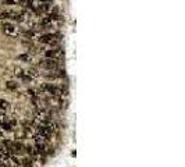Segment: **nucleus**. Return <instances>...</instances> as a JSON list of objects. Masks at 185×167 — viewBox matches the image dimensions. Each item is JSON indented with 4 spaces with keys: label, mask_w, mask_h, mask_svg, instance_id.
Masks as SVG:
<instances>
[{
    "label": "nucleus",
    "mask_w": 185,
    "mask_h": 167,
    "mask_svg": "<svg viewBox=\"0 0 185 167\" xmlns=\"http://www.w3.org/2000/svg\"><path fill=\"white\" fill-rule=\"evenodd\" d=\"M63 55H64V52L61 47H52V49H49V50L45 52L46 59H60Z\"/></svg>",
    "instance_id": "20e7f679"
},
{
    "label": "nucleus",
    "mask_w": 185,
    "mask_h": 167,
    "mask_svg": "<svg viewBox=\"0 0 185 167\" xmlns=\"http://www.w3.org/2000/svg\"><path fill=\"white\" fill-rule=\"evenodd\" d=\"M25 74V71L22 70V68H20V67H15L14 68V75L18 77V78H22V75Z\"/></svg>",
    "instance_id": "9b49d317"
},
{
    "label": "nucleus",
    "mask_w": 185,
    "mask_h": 167,
    "mask_svg": "<svg viewBox=\"0 0 185 167\" xmlns=\"http://www.w3.org/2000/svg\"><path fill=\"white\" fill-rule=\"evenodd\" d=\"M32 163H33V161H32V159H31V158H27V159H24V160L21 161V164L24 167H32Z\"/></svg>",
    "instance_id": "4468645a"
},
{
    "label": "nucleus",
    "mask_w": 185,
    "mask_h": 167,
    "mask_svg": "<svg viewBox=\"0 0 185 167\" xmlns=\"http://www.w3.org/2000/svg\"><path fill=\"white\" fill-rule=\"evenodd\" d=\"M0 27H2V31H3V33H4V35H7V36L17 38V36L20 35L18 28L15 27L13 22H10V21H3L2 24H0Z\"/></svg>",
    "instance_id": "f257e3e1"
},
{
    "label": "nucleus",
    "mask_w": 185,
    "mask_h": 167,
    "mask_svg": "<svg viewBox=\"0 0 185 167\" xmlns=\"http://www.w3.org/2000/svg\"><path fill=\"white\" fill-rule=\"evenodd\" d=\"M59 39H60L59 33H43V35H39V38H38V40L40 43H46V45L50 46H57Z\"/></svg>",
    "instance_id": "f03ea898"
},
{
    "label": "nucleus",
    "mask_w": 185,
    "mask_h": 167,
    "mask_svg": "<svg viewBox=\"0 0 185 167\" xmlns=\"http://www.w3.org/2000/svg\"><path fill=\"white\" fill-rule=\"evenodd\" d=\"M2 3L4 6H15V4L20 3V0H2Z\"/></svg>",
    "instance_id": "f8f14e48"
},
{
    "label": "nucleus",
    "mask_w": 185,
    "mask_h": 167,
    "mask_svg": "<svg viewBox=\"0 0 185 167\" xmlns=\"http://www.w3.org/2000/svg\"><path fill=\"white\" fill-rule=\"evenodd\" d=\"M40 3H52L53 0H39Z\"/></svg>",
    "instance_id": "dca6fc26"
},
{
    "label": "nucleus",
    "mask_w": 185,
    "mask_h": 167,
    "mask_svg": "<svg viewBox=\"0 0 185 167\" xmlns=\"http://www.w3.org/2000/svg\"><path fill=\"white\" fill-rule=\"evenodd\" d=\"M40 33L38 32V31L35 29H27V31H22V36L25 38V39H29V40H33V39H38L39 38Z\"/></svg>",
    "instance_id": "39448f33"
},
{
    "label": "nucleus",
    "mask_w": 185,
    "mask_h": 167,
    "mask_svg": "<svg viewBox=\"0 0 185 167\" xmlns=\"http://www.w3.org/2000/svg\"><path fill=\"white\" fill-rule=\"evenodd\" d=\"M9 107H10V103L7 102V100L0 99V109H2V110H7Z\"/></svg>",
    "instance_id": "ddd939ff"
},
{
    "label": "nucleus",
    "mask_w": 185,
    "mask_h": 167,
    "mask_svg": "<svg viewBox=\"0 0 185 167\" xmlns=\"http://www.w3.org/2000/svg\"><path fill=\"white\" fill-rule=\"evenodd\" d=\"M7 116L6 114H3V113H0V124H3V123H6L7 121Z\"/></svg>",
    "instance_id": "2eb2a0df"
},
{
    "label": "nucleus",
    "mask_w": 185,
    "mask_h": 167,
    "mask_svg": "<svg viewBox=\"0 0 185 167\" xmlns=\"http://www.w3.org/2000/svg\"><path fill=\"white\" fill-rule=\"evenodd\" d=\"M39 67L46 71H53L59 68V60L57 59H45L39 63Z\"/></svg>",
    "instance_id": "7ed1b4c3"
},
{
    "label": "nucleus",
    "mask_w": 185,
    "mask_h": 167,
    "mask_svg": "<svg viewBox=\"0 0 185 167\" xmlns=\"http://www.w3.org/2000/svg\"><path fill=\"white\" fill-rule=\"evenodd\" d=\"M6 88L10 89V91H15V89L18 88V84L14 82V81H7L6 82Z\"/></svg>",
    "instance_id": "1a4fd4ad"
},
{
    "label": "nucleus",
    "mask_w": 185,
    "mask_h": 167,
    "mask_svg": "<svg viewBox=\"0 0 185 167\" xmlns=\"http://www.w3.org/2000/svg\"><path fill=\"white\" fill-rule=\"evenodd\" d=\"M20 4H21L24 9H33V0H20Z\"/></svg>",
    "instance_id": "0eeeda50"
},
{
    "label": "nucleus",
    "mask_w": 185,
    "mask_h": 167,
    "mask_svg": "<svg viewBox=\"0 0 185 167\" xmlns=\"http://www.w3.org/2000/svg\"><path fill=\"white\" fill-rule=\"evenodd\" d=\"M18 60H20V61H25V63H31V61H32V56H31L29 53L20 55V56H18Z\"/></svg>",
    "instance_id": "6e6552de"
},
{
    "label": "nucleus",
    "mask_w": 185,
    "mask_h": 167,
    "mask_svg": "<svg viewBox=\"0 0 185 167\" xmlns=\"http://www.w3.org/2000/svg\"><path fill=\"white\" fill-rule=\"evenodd\" d=\"M27 74L31 77V78H38V77H39V73H38V70H36V68H33V67L27 71Z\"/></svg>",
    "instance_id": "9d476101"
},
{
    "label": "nucleus",
    "mask_w": 185,
    "mask_h": 167,
    "mask_svg": "<svg viewBox=\"0 0 185 167\" xmlns=\"http://www.w3.org/2000/svg\"><path fill=\"white\" fill-rule=\"evenodd\" d=\"M47 139L49 138L45 137V135H42V134H35V142L36 143H46Z\"/></svg>",
    "instance_id": "423d86ee"
},
{
    "label": "nucleus",
    "mask_w": 185,
    "mask_h": 167,
    "mask_svg": "<svg viewBox=\"0 0 185 167\" xmlns=\"http://www.w3.org/2000/svg\"><path fill=\"white\" fill-rule=\"evenodd\" d=\"M0 4H2V0H0Z\"/></svg>",
    "instance_id": "f3484780"
}]
</instances>
